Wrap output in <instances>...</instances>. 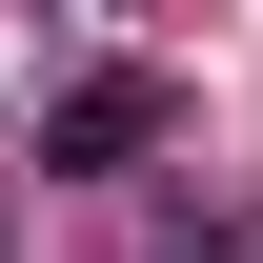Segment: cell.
<instances>
[{"label": "cell", "mask_w": 263, "mask_h": 263, "mask_svg": "<svg viewBox=\"0 0 263 263\" xmlns=\"http://www.w3.org/2000/svg\"><path fill=\"white\" fill-rule=\"evenodd\" d=\"M182 122H202V101H182L162 61H81L61 101H41V182H122V162H162Z\"/></svg>", "instance_id": "cell-1"}, {"label": "cell", "mask_w": 263, "mask_h": 263, "mask_svg": "<svg viewBox=\"0 0 263 263\" xmlns=\"http://www.w3.org/2000/svg\"><path fill=\"white\" fill-rule=\"evenodd\" d=\"M142 263H263V223H182V243H142Z\"/></svg>", "instance_id": "cell-2"}]
</instances>
